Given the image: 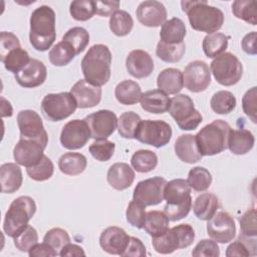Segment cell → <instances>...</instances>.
<instances>
[{"mask_svg":"<svg viewBox=\"0 0 257 257\" xmlns=\"http://www.w3.org/2000/svg\"><path fill=\"white\" fill-rule=\"evenodd\" d=\"M91 138L89 127L84 119H72L64 124L60 134V143L67 150L83 148Z\"/></svg>","mask_w":257,"mask_h":257,"instance_id":"15","label":"cell"},{"mask_svg":"<svg viewBox=\"0 0 257 257\" xmlns=\"http://www.w3.org/2000/svg\"><path fill=\"white\" fill-rule=\"evenodd\" d=\"M195 240V231L189 224H180L164 234L152 237L154 249L161 254H170L178 249L189 247Z\"/></svg>","mask_w":257,"mask_h":257,"instance_id":"7","label":"cell"},{"mask_svg":"<svg viewBox=\"0 0 257 257\" xmlns=\"http://www.w3.org/2000/svg\"><path fill=\"white\" fill-rule=\"evenodd\" d=\"M55 38V12L51 7L41 5L30 16V44L35 50L46 51L51 47Z\"/></svg>","mask_w":257,"mask_h":257,"instance_id":"1","label":"cell"},{"mask_svg":"<svg viewBox=\"0 0 257 257\" xmlns=\"http://www.w3.org/2000/svg\"><path fill=\"white\" fill-rule=\"evenodd\" d=\"M232 13L245 22L257 24V5L254 0H236L232 4Z\"/></svg>","mask_w":257,"mask_h":257,"instance_id":"39","label":"cell"},{"mask_svg":"<svg viewBox=\"0 0 257 257\" xmlns=\"http://www.w3.org/2000/svg\"><path fill=\"white\" fill-rule=\"evenodd\" d=\"M255 143L253 134L246 128L232 130L228 137V149L234 155H245L249 153Z\"/></svg>","mask_w":257,"mask_h":257,"instance_id":"29","label":"cell"},{"mask_svg":"<svg viewBox=\"0 0 257 257\" xmlns=\"http://www.w3.org/2000/svg\"><path fill=\"white\" fill-rule=\"evenodd\" d=\"M219 255L220 248L217 242L210 239L201 240L192 251L194 257H218Z\"/></svg>","mask_w":257,"mask_h":257,"instance_id":"54","label":"cell"},{"mask_svg":"<svg viewBox=\"0 0 257 257\" xmlns=\"http://www.w3.org/2000/svg\"><path fill=\"white\" fill-rule=\"evenodd\" d=\"M77 108L76 101L70 92L48 93L41 101L44 116L51 121H60L71 115Z\"/></svg>","mask_w":257,"mask_h":257,"instance_id":"10","label":"cell"},{"mask_svg":"<svg viewBox=\"0 0 257 257\" xmlns=\"http://www.w3.org/2000/svg\"><path fill=\"white\" fill-rule=\"evenodd\" d=\"M28 254L30 257H41V256H45V257H50V256H56L58 255L56 253V251L51 247L49 246L47 243L43 242V243H40V244H36L34 245L29 251H28Z\"/></svg>","mask_w":257,"mask_h":257,"instance_id":"59","label":"cell"},{"mask_svg":"<svg viewBox=\"0 0 257 257\" xmlns=\"http://www.w3.org/2000/svg\"><path fill=\"white\" fill-rule=\"evenodd\" d=\"M95 13L106 17L111 16L115 11L118 10L119 2L118 1H94Z\"/></svg>","mask_w":257,"mask_h":257,"instance_id":"58","label":"cell"},{"mask_svg":"<svg viewBox=\"0 0 257 257\" xmlns=\"http://www.w3.org/2000/svg\"><path fill=\"white\" fill-rule=\"evenodd\" d=\"M43 242L51 246L59 255L62 248L70 243V237L65 230L61 228H52L44 235Z\"/></svg>","mask_w":257,"mask_h":257,"instance_id":"50","label":"cell"},{"mask_svg":"<svg viewBox=\"0 0 257 257\" xmlns=\"http://www.w3.org/2000/svg\"><path fill=\"white\" fill-rule=\"evenodd\" d=\"M91 138L94 140H105L117 128V117L108 109H100L85 116Z\"/></svg>","mask_w":257,"mask_h":257,"instance_id":"14","label":"cell"},{"mask_svg":"<svg viewBox=\"0 0 257 257\" xmlns=\"http://www.w3.org/2000/svg\"><path fill=\"white\" fill-rule=\"evenodd\" d=\"M146 215V206L143 205L141 202L133 200L128 203L125 212V217L130 225L138 229L144 228Z\"/></svg>","mask_w":257,"mask_h":257,"instance_id":"49","label":"cell"},{"mask_svg":"<svg viewBox=\"0 0 257 257\" xmlns=\"http://www.w3.org/2000/svg\"><path fill=\"white\" fill-rule=\"evenodd\" d=\"M23 177L20 167L14 163H5L0 168L1 191L6 194H13L22 185Z\"/></svg>","mask_w":257,"mask_h":257,"instance_id":"26","label":"cell"},{"mask_svg":"<svg viewBox=\"0 0 257 257\" xmlns=\"http://www.w3.org/2000/svg\"><path fill=\"white\" fill-rule=\"evenodd\" d=\"M26 172L32 180L37 182H43L52 177L54 172V166L51 160L44 155L37 165L26 168Z\"/></svg>","mask_w":257,"mask_h":257,"instance_id":"46","label":"cell"},{"mask_svg":"<svg viewBox=\"0 0 257 257\" xmlns=\"http://www.w3.org/2000/svg\"><path fill=\"white\" fill-rule=\"evenodd\" d=\"M142 88L134 80L125 79L120 81L114 89L116 100L124 105H133L140 101L142 96Z\"/></svg>","mask_w":257,"mask_h":257,"instance_id":"32","label":"cell"},{"mask_svg":"<svg viewBox=\"0 0 257 257\" xmlns=\"http://www.w3.org/2000/svg\"><path fill=\"white\" fill-rule=\"evenodd\" d=\"M134 27V20L131 14L124 10L115 11L109 18V29L116 36L127 35Z\"/></svg>","mask_w":257,"mask_h":257,"instance_id":"41","label":"cell"},{"mask_svg":"<svg viewBox=\"0 0 257 257\" xmlns=\"http://www.w3.org/2000/svg\"><path fill=\"white\" fill-rule=\"evenodd\" d=\"M135 172L125 163H115L107 171L108 184L117 191H122L132 186L135 181Z\"/></svg>","mask_w":257,"mask_h":257,"instance_id":"24","label":"cell"},{"mask_svg":"<svg viewBox=\"0 0 257 257\" xmlns=\"http://www.w3.org/2000/svg\"><path fill=\"white\" fill-rule=\"evenodd\" d=\"M17 124L20 131V139L37 141L46 148L48 136L40 115L35 110L23 109L19 111L17 114Z\"/></svg>","mask_w":257,"mask_h":257,"instance_id":"12","label":"cell"},{"mask_svg":"<svg viewBox=\"0 0 257 257\" xmlns=\"http://www.w3.org/2000/svg\"><path fill=\"white\" fill-rule=\"evenodd\" d=\"M30 59L28 52L20 46L9 51L1 58V61L3 62L4 67L15 75L28 64Z\"/></svg>","mask_w":257,"mask_h":257,"instance_id":"36","label":"cell"},{"mask_svg":"<svg viewBox=\"0 0 257 257\" xmlns=\"http://www.w3.org/2000/svg\"><path fill=\"white\" fill-rule=\"evenodd\" d=\"M250 255H256V244L247 242L239 238L237 241L231 243L226 250L227 257L250 256Z\"/></svg>","mask_w":257,"mask_h":257,"instance_id":"53","label":"cell"},{"mask_svg":"<svg viewBox=\"0 0 257 257\" xmlns=\"http://www.w3.org/2000/svg\"><path fill=\"white\" fill-rule=\"evenodd\" d=\"M87 166L86 158L80 153H65L58 160V168L61 173L67 176L81 174Z\"/></svg>","mask_w":257,"mask_h":257,"instance_id":"33","label":"cell"},{"mask_svg":"<svg viewBox=\"0 0 257 257\" xmlns=\"http://www.w3.org/2000/svg\"><path fill=\"white\" fill-rule=\"evenodd\" d=\"M141 106L151 113H165L169 110L171 98L160 89L144 92L141 96Z\"/></svg>","mask_w":257,"mask_h":257,"instance_id":"27","label":"cell"},{"mask_svg":"<svg viewBox=\"0 0 257 257\" xmlns=\"http://www.w3.org/2000/svg\"><path fill=\"white\" fill-rule=\"evenodd\" d=\"M186 25L178 17L166 20L160 31L161 41L167 44H178L184 42L186 36Z\"/></svg>","mask_w":257,"mask_h":257,"instance_id":"30","label":"cell"},{"mask_svg":"<svg viewBox=\"0 0 257 257\" xmlns=\"http://www.w3.org/2000/svg\"><path fill=\"white\" fill-rule=\"evenodd\" d=\"M1 48H0V56L1 58L5 56L9 51L12 49H15L17 47H20V42L18 37L13 34L12 32H1Z\"/></svg>","mask_w":257,"mask_h":257,"instance_id":"56","label":"cell"},{"mask_svg":"<svg viewBox=\"0 0 257 257\" xmlns=\"http://www.w3.org/2000/svg\"><path fill=\"white\" fill-rule=\"evenodd\" d=\"M59 255L61 257H66V256H84L85 253L83 251V249L76 245V244H67L66 246H64L62 248V250L60 251Z\"/></svg>","mask_w":257,"mask_h":257,"instance_id":"61","label":"cell"},{"mask_svg":"<svg viewBox=\"0 0 257 257\" xmlns=\"http://www.w3.org/2000/svg\"><path fill=\"white\" fill-rule=\"evenodd\" d=\"M44 150L45 148L37 141L20 139L13 149V158L16 164L29 168L41 161Z\"/></svg>","mask_w":257,"mask_h":257,"instance_id":"18","label":"cell"},{"mask_svg":"<svg viewBox=\"0 0 257 257\" xmlns=\"http://www.w3.org/2000/svg\"><path fill=\"white\" fill-rule=\"evenodd\" d=\"M125 67L132 76L140 79L151 75L155 66L152 56L147 51L135 49L127 54Z\"/></svg>","mask_w":257,"mask_h":257,"instance_id":"23","label":"cell"},{"mask_svg":"<svg viewBox=\"0 0 257 257\" xmlns=\"http://www.w3.org/2000/svg\"><path fill=\"white\" fill-rule=\"evenodd\" d=\"M184 85L192 92H201L211 83V70L203 60L190 62L184 70Z\"/></svg>","mask_w":257,"mask_h":257,"instance_id":"16","label":"cell"},{"mask_svg":"<svg viewBox=\"0 0 257 257\" xmlns=\"http://www.w3.org/2000/svg\"><path fill=\"white\" fill-rule=\"evenodd\" d=\"M219 200L212 193H203L198 196L193 205L195 216L203 221H208L217 212Z\"/></svg>","mask_w":257,"mask_h":257,"instance_id":"31","label":"cell"},{"mask_svg":"<svg viewBox=\"0 0 257 257\" xmlns=\"http://www.w3.org/2000/svg\"><path fill=\"white\" fill-rule=\"evenodd\" d=\"M131 163L133 168L139 173H149L156 169L158 157L150 150H139L132 156Z\"/></svg>","mask_w":257,"mask_h":257,"instance_id":"40","label":"cell"},{"mask_svg":"<svg viewBox=\"0 0 257 257\" xmlns=\"http://www.w3.org/2000/svg\"><path fill=\"white\" fill-rule=\"evenodd\" d=\"M76 55L73 47L64 40L56 43L49 51V61L55 66L67 65Z\"/></svg>","mask_w":257,"mask_h":257,"instance_id":"38","label":"cell"},{"mask_svg":"<svg viewBox=\"0 0 257 257\" xmlns=\"http://www.w3.org/2000/svg\"><path fill=\"white\" fill-rule=\"evenodd\" d=\"M2 100V105H1V112H2V116H11L12 115V106L10 104L9 101H7L4 97H1Z\"/></svg>","mask_w":257,"mask_h":257,"instance_id":"62","label":"cell"},{"mask_svg":"<svg viewBox=\"0 0 257 257\" xmlns=\"http://www.w3.org/2000/svg\"><path fill=\"white\" fill-rule=\"evenodd\" d=\"M47 76V69L44 63L38 59L31 58L28 64L15 74L17 83L25 88H34L41 85Z\"/></svg>","mask_w":257,"mask_h":257,"instance_id":"21","label":"cell"},{"mask_svg":"<svg viewBox=\"0 0 257 257\" xmlns=\"http://www.w3.org/2000/svg\"><path fill=\"white\" fill-rule=\"evenodd\" d=\"M70 15L77 21H86L95 14L94 1L75 0L70 3Z\"/></svg>","mask_w":257,"mask_h":257,"instance_id":"47","label":"cell"},{"mask_svg":"<svg viewBox=\"0 0 257 257\" xmlns=\"http://www.w3.org/2000/svg\"><path fill=\"white\" fill-rule=\"evenodd\" d=\"M211 73L218 83L231 86L239 82L243 74L241 61L231 52H224L215 57L211 62Z\"/></svg>","mask_w":257,"mask_h":257,"instance_id":"9","label":"cell"},{"mask_svg":"<svg viewBox=\"0 0 257 257\" xmlns=\"http://www.w3.org/2000/svg\"><path fill=\"white\" fill-rule=\"evenodd\" d=\"M147 255V250L144 243L137 237H130L128 244L121 254V256H132V257H144Z\"/></svg>","mask_w":257,"mask_h":257,"instance_id":"57","label":"cell"},{"mask_svg":"<svg viewBox=\"0 0 257 257\" xmlns=\"http://www.w3.org/2000/svg\"><path fill=\"white\" fill-rule=\"evenodd\" d=\"M70 93L74 97L77 107L87 108L93 107L100 102L101 88L87 82L85 79H79L70 89Z\"/></svg>","mask_w":257,"mask_h":257,"instance_id":"22","label":"cell"},{"mask_svg":"<svg viewBox=\"0 0 257 257\" xmlns=\"http://www.w3.org/2000/svg\"><path fill=\"white\" fill-rule=\"evenodd\" d=\"M210 105L216 113L228 114L236 107V97L228 90H219L211 97Z\"/></svg>","mask_w":257,"mask_h":257,"instance_id":"37","label":"cell"},{"mask_svg":"<svg viewBox=\"0 0 257 257\" xmlns=\"http://www.w3.org/2000/svg\"><path fill=\"white\" fill-rule=\"evenodd\" d=\"M256 86H253L248 89L242 98L243 111L254 123H256Z\"/></svg>","mask_w":257,"mask_h":257,"instance_id":"55","label":"cell"},{"mask_svg":"<svg viewBox=\"0 0 257 257\" xmlns=\"http://www.w3.org/2000/svg\"><path fill=\"white\" fill-rule=\"evenodd\" d=\"M62 40L67 41L74 49L76 55L82 52L89 43V33L83 27H72L63 36Z\"/></svg>","mask_w":257,"mask_h":257,"instance_id":"45","label":"cell"},{"mask_svg":"<svg viewBox=\"0 0 257 257\" xmlns=\"http://www.w3.org/2000/svg\"><path fill=\"white\" fill-rule=\"evenodd\" d=\"M15 247L21 252H28L38 243V234L34 227L28 225L19 235L13 238Z\"/></svg>","mask_w":257,"mask_h":257,"instance_id":"51","label":"cell"},{"mask_svg":"<svg viewBox=\"0 0 257 257\" xmlns=\"http://www.w3.org/2000/svg\"><path fill=\"white\" fill-rule=\"evenodd\" d=\"M36 212V204L29 196H20L10 204L4 218L3 230L11 238L19 235Z\"/></svg>","mask_w":257,"mask_h":257,"instance_id":"6","label":"cell"},{"mask_svg":"<svg viewBox=\"0 0 257 257\" xmlns=\"http://www.w3.org/2000/svg\"><path fill=\"white\" fill-rule=\"evenodd\" d=\"M141 116L134 111H125L117 118V131L120 137L124 139H135Z\"/></svg>","mask_w":257,"mask_h":257,"instance_id":"44","label":"cell"},{"mask_svg":"<svg viewBox=\"0 0 257 257\" xmlns=\"http://www.w3.org/2000/svg\"><path fill=\"white\" fill-rule=\"evenodd\" d=\"M187 183L194 191L203 192L210 188L212 184V175L204 167H194L188 174Z\"/></svg>","mask_w":257,"mask_h":257,"instance_id":"42","label":"cell"},{"mask_svg":"<svg viewBox=\"0 0 257 257\" xmlns=\"http://www.w3.org/2000/svg\"><path fill=\"white\" fill-rule=\"evenodd\" d=\"M130 237L126 232L116 226L107 227L104 229L99 237V245L103 251L108 254L120 255L125 250Z\"/></svg>","mask_w":257,"mask_h":257,"instance_id":"20","label":"cell"},{"mask_svg":"<svg viewBox=\"0 0 257 257\" xmlns=\"http://www.w3.org/2000/svg\"><path fill=\"white\" fill-rule=\"evenodd\" d=\"M89 153L91 156L99 161V162H107L109 161L115 150L114 143L108 141V140H95L90 146H89Z\"/></svg>","mask_w":257,"mask_h":257,"instance_id":"48","label":"cell"},{"mask_svg":"<svg viewBox=\"0 0 257 257\" xmlns=\"http://www.w3.org/2000/svg\"><path fill=\"white\" fill-rule=\"evenodd\" d=\"M172 127L164 120L146 119L139 123L135 139L155 148L165 147L172 138Z\"/></svg>","mask_w":257,"mask_h":257,"instance_id":"11","label":"cell"},{"mask_svg":"<svg viewBox=\"0 0 257 257\" xmlns=\"http://www.w3.org/2000/svg\"><path fill=\"white\" fill-rule=\"evenodd\" d=\"M207 233L217 243L225 244L232 241L236 235V226L233 217L224 211L215 213L208 220Z\"/></svg>","mask_w":257,"mask_h":257,"instance_id":"17","label":"cell"},{"mask_svg":"<svg viewBox=\"0 0 257 257\" xmlns=\"http://www.w3.org/2000/svg\"><path fill=\"white\" fill-rule=\"evenodd\" d=\"M183 11L188 15L193 29L208 34L217 32L224 23L223 12L208 4L207 1H181Z\"/></svg>","mask_w":257,"mask_h":257,"instance_id":"3","label":"cell"},{"mask_svg":"<svg viewBox=\"0 0 257 257\" xmlns=\"http://www.w3.org/2000/svg\"><path fill=\"white\" fill-rule=\"evenodd\" d=\"M136 15L141 24L148 27H159L166 22L168 13L163 3L156 0H147L140 3Z\"/></svg>","mask_w":257,"mask_h":257,"instance_id":"19","label":"cell"},{"mask_svg":"<svg viewBox=\"0 0 257 257\" xmlns=\"http://www.w3.org/2000/svg\"><path fill=\"white\" fill-rule=\"evenodd\" d=\"M175 153L184 163L194 164L202 159L199 152L196 137L190 134L181 135L175 143Z\"/></svg>","mask_w":257,"mask_h":257,"instance_id":"25","label":"cell"},{"mask_svg":"<svg viewBox=\"0 0 257 257\" xmlns=\"http://www.w3.org/2000/svg\"><path fill=\"white\" fill-rule=\"evenodd\" d=\"M202 47L205 55L209 58L217 57L224 53L228 47V37L220 32H214L204 37Z\"/></svg>","mask_w":257,"mask_h":257,"instance_id":"35","label":"cell"},{"mask_svg":"<svg viewBox=\"0 0 257 257\" xmlns=\"http://www.w3.org/2000/svg\"><path fill=\"white\" fill-rule=\"evenodd\" d=\"M240 235L246 238H256V210L255 208L248 209L240 218Z\"/></svg>","mask_w":257,"mask_h":257,"instance_id":"52","label":"cell"},{"mask_svg":"<svg viewBox=\"0 0 257 257\" xmlns=\"http://www.w3.org/2000/svg\"><path fill=\"white\" fill-rule=\"evenodd\" d=\"M186 51V45L184 42L178 43V44H167L159 41L157 48H156V54L157 56L165 61V62H178L182 59Z\"/></svg>","mask_w":257,"mask_h":257,"instance_id":"43","label":"cell"},{"mask_svg":"<svg viewBox=\"0 0 257 257\" xmlns=\"http://www.w3.org/2000/svg\"><path fill=\"white\" fill-rule=\"evenodd\" d=\"M111 52L104 44H94L81 60L84 79L92 85L102 86L110 78Z\"/></svg>","mask_w":257,"mask_h":257,"instance_id":"2","label":"cell"},{"mask_svg":"<svg viewBox=\"0 0 257 257\" xmlns=\"http://www.w3.org/2000/svg\"><path fill=\"white\" fill-rule=\"evenodd\" d=\"M169 221L164 212L150 211L146 215L144 229L152 237H157L169 230Z\"/></svg>","mask_w":257,"mask_h":257,"instance_id":"34","label":"cell"},{"mask_svg":"<svg viewBox=\"0 0 257 257\" xmlns=\"http://www.w3.org/2000/svg\"><path fill=\"white\" fill-rule=\"evenodd\" d=\"M256 36L257 33L256 31H252L248 34H246L242 41H241V46L242 49L250 55H255L257 53V48H256Z\"/></svg>","mask_w":257,"mask_h":257,"instance_id":"60","label":"cell"},{"mask_svg":"<svg viewBox=\"0 0 257 257\" xmlns=\"http://www.w3.org/2000/svg\"><path fill=\"white\" fill-rule=\"evenodd\" d=\"M169 113L182 131H192L202 122V114L195 108L192 98L187 94H176L171 98Z\"/></svg>","mask_w":257,"mask_h":257,"instance_id":"8","label":"cell"},{"mask_svg":"<svg viewBox=\"0 0 257 257\" xmlns=\"http://www.w3.org/2000/svg\"><path fill=\"white\" fill-rule=\"evenodd\" d=\"M166 184V179L158 176L143 180L137 184L134 190V200L141 202L146 207L158 205L164 200Z\"/></svg>","mask_w":257,"mask_h":257,"instance_id":"13","label":"cell"},{"mask_svg":"<svg viewBox=\"0 0 257 257\" xmlns=\"http://www.w3.org/2000/svg\"><path fill=\"white\" fill-rule=\"evenodd\" d=\"M231 126L222 119H215L206 124L195 136L202 156H214L228 148V137Z\"/></svg>","mask_w":257,"mask_h":257,"instance_id":"5","label":"cell"},{"mask_svg":"<svg viewBox=\"0 0 257 257\" xmlns=\"http://www.w3.org/2000/svg\"><path fill=\"white\" fill-rule=\"evenodd\" d=\"M164 199L167 201L164 213L170 221H179L188 216L192 208V197L191 188L186 180L175 179L167 182Z\"/></svg>","mask_w":257,"mask_h":257,"instance_id":"4","label":"cell"},{"mask_svg":"<svg viewBox=\"0 0 257 257\" xmlns=\"http://www.w3.org/2000/svg\"><path fill=\"white\" fill-rule=\"evenodd\" d=\"M157 85L166 94H177L184 86L183 72L178 68H166L159 73Z\"/></svg>","mask_w":257,"mask_h":257,"instance_id":"28","label":"cell"}]
</instances>
